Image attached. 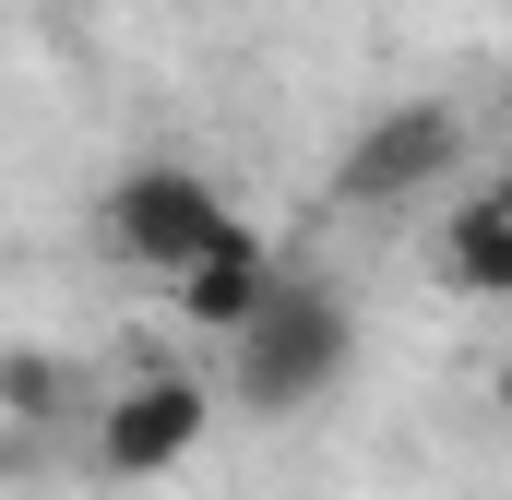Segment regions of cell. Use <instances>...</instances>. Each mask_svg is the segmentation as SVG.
<instances>
[{
	"instance_id": "cell-1",
	"label": "cell",
	"mask_w": 512,
	"mask_h": 500,
	"mask_svg": "<svg viewBox=\"0 0 512 500\" xmlns=\"http://www.w3.org/2000/svg\"><path fill=\"white\" fill-rule=\"evenodd\" d=\"M346 358H358V310L334 286H298V274H274L262 310L227 334V381H239V405H262V417L322 405L346 381Z\"/></svg>"
},
{
	"instance_id": "cell-2",
	"label": "cell",
	"mask_w": 512,
	"mask_h": 500,
	"mask_svg": "<svg viewBox=\"0 0 512 500\" xmlns=\"http://www.w3.org/2000/svg\"><path fill=\"white\" fill-rule=\"evenodd\" d=\"M227 227V191L203 179V167H131L120 191H108V239H120V262H143V274H179L191 250Z\"/></svg>"
},
{
	"instance_id": "cell-3",
	"label": "cell",
	"mask_w": 512,
	"mask_h": 500,
	"mask_svg": "<svg viewBox=\"0 0 512 500\" xmlns=\"http://www.w3.org/2000/svg\"><path fill=\"white\" fill-rule=\"evenodd\" d=\"M453 155H465V108H441V96H405V108H382V120L346 143L334 191H346V203H417L429 179H453Z\"/></svg>"
},
{
	"instance_id": "cell-4",
	"label": "cell",
	"mask_w": 512,
	"mask_h": 500,
	"mask_svg": "<svg viewBox=\"0 0 512 500\" xmlns=\"http://www.w3.org/2000/svg\"><path fill=\"white\" fill-rule=\"evenodd\" d=\"M203 429H215V393H203V381L191 370H143L120 405L96 417V465H108V477H167V465H191Z\"/></svg>"
},
{
	"instance_id": "cell-5",
	"label": "cell",
	"mask_w": 512,
	"mask_h": 500,
	"mask_svg": "<svg viewBox=\"0 0 512 500\" xmlns=\"http://www.w3.org/2000/svg\"><path fill=\"white\" fill-rule=\"evenodd\" d=\"M167 286H179V322L227 346V334H239V322L262 310V286H274V250H262V227H239V215H227V227L191 250V262H179Z\"/></svg>"
},
{
	"instance_id": "cell-6",
	"label": "cell",
	"mask_w": 512,
	"mask_h": 500,
	"mask_svg": "<svg viewBox=\"0 0 512 500\" xmlns=\"http://www.w3.org/2000/svg\"><path fill=\"white\" fill-rule=\"evenodd\" d=\"M441 262H453L465 298H501V286H512V203H501V191H465V203H453Z\"/></svg>"
},
{
	"instance_id": "cell-7",
	"label": "cell",
	"mask_w": 512,
	"mask_h": 500,
	"mask_svg": "<svg viewBox=\"0 0 512 500\" xmlns=\"http://www.w3.org/2000/svg\"><path fill=\"white\" fill-rule=\"evenodd\" d=\"M72 405V381H60V358H36V346H0V417H60Z\"/></svg>"
}]
</instances>
